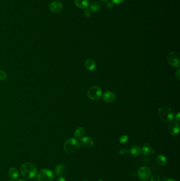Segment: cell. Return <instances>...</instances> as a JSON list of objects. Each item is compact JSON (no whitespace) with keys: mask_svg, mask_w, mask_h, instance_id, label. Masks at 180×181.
Wrapping results in <instances>:
<instances>
[{"mask_svg":"<svg viewBox=\"0 0 180 181\" xmlns=\"http://www.w3.org/2000/svg\"><path fill=\"white\" fill-rule=\"evenodd\" d=\"M156 162L157 163L160 165V166H164L166 164V162H167V160H166V158L165 156L161 155H159L158 157H157V159H156Z\"/></svg>","mask_w":180,"mask_h":181,"instance_id":"obj_17","label":"cell"},{"mask_svg":"<svg viewBox=\"0 0 180 181\" xmlns=\"http://www.w3.org/2000/svg\"><path fill=\"white\" fill-rule=\"evenodd\" d=\"M129 153V150H128V149H122L119 152V154L122 155H125L128 154Z\"/></svg>","mask_w":180,"mask_h":181,"instance_id":"obj_24","label":"cell"},{"mask_svg":"<svg viewBox=\"0 0 180 181\" xmlns=\"http://www.w3.org/2000/svg\"><path fill=\"white\" fill-rule=\"evenodd\" d=\"M80 144L83 147L85 148H90L94 145L93 139L89 137H83L80 139Z\"/></svg>","mask_w":180,"mask_h":181,"instance_id":"obj_10","label":"cell"},{"mask_svg":"<svg viewBox=\"0 0 180 181\" xmlns=\"http://www.w3.org/2000/svg\"><path fill=\"white\" fill-rule=\"evenodd\" d=\"M54 177V173L47 169H42L37 173V179L39 181H52Z\"/></svg>","mask_w":180,"mask_h":181,"instance_id":"obj_4","label":"cell"},{"mask_svg":"<svg viewBox=\"0 0 180 181\" xmlns=\"http://www.w3.org/2000/svg\"><path fill=\"white\" fill-rule=\"evenodd\" d=\"M90 8L93 12H97L99 10V3L97 1H93L90 3Z\"/></svg>","mask_w":180,"mask_h":181,"instance_id":"obj_19","label":"cell"},{"mask_svg":"<svg viewBox=\"0 0 180 181\" xmlns=\"http://www.w3.org/2000/svg\"><path fill=\"white\" fill-rule=\"evenodd\" d=\"M85 130L83 128H78L75 130L74 135L75 137L79 138V137H81L82 136H83L85 133Z\"/></svg>","mask_w":180,"mask_h":181,"instance_id":"obj_20","label":"cell"},{"mask_svg":"<svg viewBox=\"0 0 180 181\" xmlns=\"http://www.w3.org/2000/svg\"><path fill=\"white\" fill-rule=\"evenodd\" d=\"M89 3V0H75V5L81 9H85Z\"/></svg>","mask_w":180,"mask_h":181,"instance_id":"obj_13","label":"cell"},{"mask_svg":"<svg viewBox=\"0 0 180 181\" xmlns=\"http://www.w3.org/2000/svg\"><path fill=\"white\" fill-rule=\"evenodd\" d=\"M167 60L171 66L174 67H180V54L178 52H170L168 54Z\"/></svg>","mask_w":180,"mask_h":181,"instance_id":"obj_6","label":"cell"},{"mask_svg":"<svg viewBox=\"0 0 180 181\" xmlns=\"http://www.w3.org/2000/svg\"><path fill=\"white\" fill-rule=\"evenodd\" d=\"M125 0H112V2L116 3V4H120L124 2Z\"/></svg>","mask_w":180,"mask_h":181,"instance_id":"obj_26","label":"cell"},{"mask_svg":"<svg viewBox=\"0 0 180 181\" xmlns=\"http://www.w3.org/2000/svg\"><path fill=\"white\" fill-rule=\"evenodd\" d=\"M129 152L134 156H139L141 153L142 149L140 147L137 146H134V147L131 148Z\"/></svg>","mask_w":180,"mask_h":181,"instance_id":"obj_16","label":"cell"},{"mask_svg":"<svg viewBox=\"0 0 180 181\" xmlns=\"http://www.w3.org/2000/svg\"><path fill=\"white\" fill-rule=\"evenodd\" d=\"M176 77L178 79V80L179 81L180 80V69H178V71L176 72Z\"/></svg>","mask_w":180,"mask_h":181,"instance_id":"obj_27","label":"cell"},{"mask_svg":"<svg viewBox=\"0 0 180 181\" xmlns=\"http://www.w3.org/2000/svg\"><path fill=\"white\" fill-rule=\"evenodd\" d=\"M49 7L51 12L54 13H58L60 12L62 10L63 6L60 2L58 1H55L51 3Z\"/></svg>","mask_w":180,"mask_h":181,"instance_id":"obj_9","label":"cell"},{"mask_svg":"<svg viewBox=\"0 0 180 181\" xmlns=\"http://www.w3.org/2000/svg\"><path fill=\"white\" fill-rule=\"evenodd\" d=\"M12 181V180H9V181Z\"/></svg>","mask_w":180,"mask_h":181,"instance_id":"obj_34","label":"cell"},{"mask_svg":"<svg viewBox=\"0 0 180 181\" xmlns=\"http://www.w3.org/2000/svg\"><path fill=\"white\" fill-rule=\"evenodd\" d=\"M158 115L159 118L163 122L169 123L174 119V112L170 107L164 105L159 108Z\"/></svg>","mask_w":180,"mask_h":181,"instance_id":"obj_1","label":"cell"},{"mask_svg":"<svg viewBox=\"0 0 180 181\" xmlns=\"http://www.w3.org/2000/svg\"><path fill=\"white\" fill-rule=\"evenodd\" d=\"M18 181H28L27 180H26L25 179H21V180H20Z\"/></svg>","mask_w":180,"mask_h":181,"instance_id":"obj_32","label":"cell"},{"mask_svg":"<svg viewBox=\"0 0 180 181\" xmlns=\"http://www.w3.org/2000/svg\"><path fill=\"white\" fill-rule=\"evenodd\" d=\"M85 66L88 71H92L95 69L96 65L95 61L92 59H89L86 60L85 62Z\"/></svg>","mask_w":180,"mask_h":181,"instance_id":"obj_12","label":"cell"},{"mask_svg":"<svg viewBox=\"0 0 180 181\" xmlns=\"http://www.w3.org/2000/svg\"><path fill=\"white\" fill-rule=\"evenodd\" d=\"M9 175L13 180H17L19 177V173L17 169L12 167L9 171Z\"/></svg>","mask_w":180,"mask_h":181,"instance_id":"obj_14","label":"cell"},{"mask_svg":"<svg viewBox=\"0 0 180 181\" xmlns=\"http://www.w3.org/2000/svg\"><path fill=\"white\" fill-rule=\"evenodd\" d=\"M57 181H66V180L65 179V178H63V177L60 176L57 178Z\"/></svg>","mask_w":180,"mask_h":181,"instance_id":"obj_28","label":"cell"},{"mask_svg":"<svg viewBox=\"0 0 180 181\" xmlns=\"http://www.w3.org/2000/svg\"><path fill=\"white\" fill-rule=\"evenodd\" d=\"M79 148V142L75 138H71L67 140L64 145V150L69 154L75 153L78 151Z\"/></svg>","mask_w":180,"mask_h":181,"instance_id":"obj_3","label":"cell"},{"mask_svg":"<svg viewBox=\"0 0 180 181\" xmlns=\"http://www.w3.org/2000/svg\"><path fill=\"white\" fill-rule=\"evenodd\" d=\"M107 7H109V8H112L113 7V4L111 2H109L107 3Z\"/></svg>","mask_w":180,"mask_h":181,"instance_id":"obj_30","label":"cell"},{"mask_svg":"<svg viewBox=\"0 0 180 181\" xmlns=\"http://www.w3.org/2000/svg\"><path fill=\"white\" fill-rule=\"evenodd\" d=\"M87 181V180H85V181Z\"/></svg>","mask_w":180,"mask_h":181,"instance_id":"obj_35","label":"cell"},{"mask_svg":"<svg viewBox=\"0 0 180 181\" xmlns=\"http://www.w3.org/2000/svg\"><path fill=\"white\" fill-rule=\"evenodd\" d=\"M151 181H160V178L158 175H154L151 178Z\"/></svg>","mask_w":180,"mask_h":181,"instance_id":"obj_25","label":"cell"},{"mask_svg":"<svg viewBox=\"0 0 180 181\" xmlns=\"http://www.w3.org/2000/svg\"><path fill=\"white\" fill-rule=\"evenodd\" d=\"M20 172L23 177L27 179H32L37 174V168L34 164L31 163H26L22 165Z\"/></svg>","mask_w":180,"mask_h":181,"instance_id":"obj_2","label":"cell"},{"mask_svg":"<svg viewBox=\"0 0 180 181\" xmlns=\"http://www.w3.org/2000/svg\"><path fill=\"white\" fill-rule=\"evenodd\" d=\"M100 1H102V2H106V1H107L108 0H99Z\"/></svg>","mask_w":180,"mask_h":181,"instance_id":"obj_33","label":"cell"},{"mask_svg":"<svg viewBox=\"0 0 180 181\" xmlns=\"http://www.w3.org/2000/svg\"><path fill=\"white\" fill-rule=\"evenodd\" d=\"M180 113H178V114L176 115L175 117V119L176 120H177L178 121H180Z\"/></svg>","mask_w":180,"mask_h":181,"instance_id":"obj_29","label":"cell"},{"mask_svg":"<svg viewBox=\"0 0 180 181\" xmlns=\"http://www.w3.org/2000/svg\"><path fill=\"white\" fill-rule=\"evenodd\" d=\"M102 95V90L97 86L91 87L87 92V96L90 99L98 100L100 99Z\"/></svg>","mask_w":180,"mask_h":181,"instance_id":"obj_5","label":"cell"},{"mask_svg":"<svg viewBox=\"0 0 180 181\" xmlns=\"http://www.w3.org/2000/svg\"><path fill=\"white\" fill-rule=\"evenodd\" d=\"M56 174L58 176H61L65 174L66 172V167L62 164H58L56 167Z\"/></svg>","mask_w":180,"mask_h":181,"instance_id":"obj_15","label":"cell"},{"mask_svg":"<svg viewBox=\"0 0 180 181\" xmlns=\"http://www.w3.org/2000/svg\"><path fill=\"white\" fill-rule=\"evenodd\" d=\"M168 131L171 135L173 136L178 135L180 131L179 123L175 121H172L170 123L168 126Z\"/></svg>","mask_w":180,"mask_h":181,"instance_id":"obj_8","label":"cell"},{"mask_svg":"<svg viewBox=\"0 0 180 181\" xmlns=\"http://www.w3.org/2000/svg\"><path fill=\"white\" fill-rule=\"evenodd\" d=\"M151 152V147L149 144H145L144 145L142 148V153L144 155H148L150 154Z\"/></svg>","mask_w":180,"mask_h":181,"instance_id":"obj_18","label":"cell"},{"mask_svg":"<svg viewBox=\"0 0 180 181\" xmlns=\"http://www.w3.org/2000/svg\"><path fill=\"white\" fill-rule=\"evenodd\" d=\"M104 100L107 103L113 102L116 99V96L114 93L110 91L106 92L103 95Z\"/></svg>","mask_w":180,"mask_h":181,"instance_id":"obj_11","label":"cell"},{"mask_svg":"<svg viewBox=\"0 0 180 181\" xmlns=\"http://www.w3.org/2000/svg\"><path fill=\"white\" fill-rule=\"evenodd\" d=\"M166 181H176L174 180H173V179H168Z\"/></svg>","mask_w":180,"mask_h":181,"instance_id":"obj_31","label":"cell"},{"mask_svg":"<svg viewBox=\"0 0 180 181\" xmlns=\"http://www.w3.org/2000/svg\"><path fill=\"white\" fill-rule=\"evenodd\" d=\"M7 77V74L4 71L0 69V81L4 80Z\"/></svg>","mask_w":180,"mask_h":181,"instance_id":"obj_21","label":"cell"},{"mask_svg":"<svg viewBox=\"0 0 180 181\" xmlns=\"http://www.w3.org/2000/svg\"><path fill=\"white\" fill-rule=\"evenodd\" d=\"M151 174L152 173L151 169L147 166L142 167L139 169L138 171V176L142 181H146L149 180L151 177Z\"/></svg>","mask_w":180,"mask_h":181,"instance_id":"obj_7","label":"cell"},{"mask_svg":"<svg viewBox=\"0 0 180 181\" xmlns=\"http://www.w3.org/2000/svg\"><path fill=\"white\" fill-rule=\"evenodd\" d=\"M128 137L127 135H124L120 138L119 139V142L121 144H125L128 141Z\"/></svg>","mask_w":180,"mask_h":181,"instance_id":"obj_22","label":"cell"},{"mask_svg":"<svg viewBox=\"0 0 180 181\" xmlns=\"http://www.w3.org/2000/svg\"><path fill=\"white\" fill-rule=\"evenodd\" d=\"M84 13H85V15L87 17H90L91 15V10L89 9H87V8H86L85 10L84 11Z\"/></svg>","mask_w":180,"mask_h":181,"instance_id":"obj_23","label":"cell"}]
</instances>
